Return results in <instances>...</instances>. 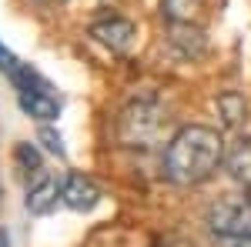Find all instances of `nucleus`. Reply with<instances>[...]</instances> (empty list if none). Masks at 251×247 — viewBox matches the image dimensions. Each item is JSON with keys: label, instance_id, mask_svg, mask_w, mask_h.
Returning <instances> with one entry per match:
<instances>
[{"label": "nucleus", "instance_id": "nucleus-13", "mask_svg": "<svg viewBox=\"0 0 251 247\" xmlns=\"http://www.w3.org/2000/svg\"><path fill=\"white\" fill-rule=\"evenodd\" d=\"M0 247H10V237H7V230H0Z\"/></svg>", "mask_w": 251, "mask_h": 247}, {"label": "nucleus", "instance_id": "nucleus-9", "mask_svg": "<svg viewBox=\"0 0 251 247\" xmlns=\"http://www.w3.org/2000/svg\"><path fill=\"white\" fill-rule=\"evenodd\" d=\"M201 7H204V0H164L161 3V10H164V17H168L171 27L174 23H191Z\"/></svg>", "mask_w": 251, "mask_h": 247}, {"label": "nucleus", "instance_id": "nucleus-6", "mask_svg": "<svg viewBox=\"0 0 251 247\" xmlns=\"http://www.w3.org/2000/svg\"><path fill=\"white\" fill-rule=\"evenodd\" d=\"M20 100V111L30 117H37V120H54L60 114V104L54 90H30V94H17Z\"/></svg>", "mask_w": 251, "mask_h": 247}, {"label": "nucleus", "instance_id": "nucleus-2", "mask_svg": "<svg viewBox=\"0 0 251 247\" xmlns=\"http://www.w3.org/2000/svg\"><path fill=\"white\" fill-rule=\"evenodd\" d=\"M208 227L218 247L251 244V201H221L208 210Z\"/></svg>", "mask_w": 251, "mask_h": 247}, {"label": "nucleus", "instance_id": "nucleus-3", "mask_svg": "<svg viewBox=\"0 0 251 247\" xmlns=\"http://www.w3.org/2000/svg\"><path fill=\"white\" fill-rule=\"evenodd\" d=\"M0 74L7 77L14 87H17V94H30V90H50V84L44 80V77L30 67V64H24V60L14 54V50H7L3 44H0Z\"/></svg>", "mask_w": 251, "mask_h": 247}, {"label": "nucleus", "instance_id": "nucleus-8", "mask_svg": "<svg viewBox=\"0 0 251 247\" xmlns=\"http://www.w3.org/2000/svg\"><path fill=\"white\" fill-rule=\"evenodd\" d=\"M228 171L238 184L251 187V137H241L234 144V151L228 154Z\"/></svg>", "mask_w": 251, "mask_h": 247}, {"label": "nucleus", "instance_id": "nucleus-14", "mask_svg": "<svg viewBox=\"0 0 251 247\" xmlns=\"http://www.w3.org/2000/svg\"><path fill=\"white\" fill-rule=\"evenodd\" d=\"M40 3H60V0H40Z\"/></svg>", "mask_w": 251, "mask_h": 247}, {"label": "nucleus", "instance_id": "nucleus-7", "mask_svg": "<svg viewBox=\"0 0 251 247\" xmlns=\"http://www.w3.org/2000/svg\"><path fill=\"white\" fill-rule=\"evenodd\" d=\"M57 197H60V184L54 177H44L27 190V210L30 214H50L57 207Z\"/></svg>", "mask_w": 251, "mask_h": 247}, {"label": "nucleus", "instance_id": "nucleus-4", "mask_svg": "<svg viewBox=\"0 0 251 247\" xmlns=\"http://www.w3.org/2000/svg\"><path fill=\"white\" fill-rule=\"evenodd\" d=\"M91 37L97 44H104L107 50H114V54H131V47H134L137 40V27L131 20H121V17H111V20H100L91 27Z\"/></svg>", "mask_w": 251, "mask_h": 247}, {"label": "nucleus", "instance_id": "nucleus-11", "mask_svg": "<svg viewBox=\"0 0 251 247\" xmlns=\"http://www.w3.org/2000/svg\"><path fill=\"white\" fill-rule=\"evenodd\" d=\"M17 160L24 164V167H40V157H37V151H34L30 144H20L17 147Z\"/></svg>", "mask_w": 251, "mask_h": 247}, {"label": "nucleus", "instance_id": "nucleus-10", "mask_svg": "<svg viewBox=\"0 0 251 247\" xmlns=\"http://www.w3.org/2000/svg\"><path fill=\"white\" fill-rule=\"evenodd\" d=\"M40 140H44L47 151H54L57 157H64V140H60V134H54L50 127H40Z\"/></svg>", "mask_w": 251, "mask_h": 247}, {"label": "nucleus", "instance_id": "nucleus-5", "mask_svg": "<svg viewBox=\"0 0 251 247\" xmlns=\"http://www.w3.org/2000/svg\"><path fill=\"white\" fill-rule=\"evenodd\" d=\"M60 201L71 210H94L97 201H100V190L91 177L84 174H71L64 184H60Z\"/></svg>", "mask_w": 251, "mask_h": 247}, {"label": "nucleus", "instance_id": "nucleus-12", "mask_svg": "<svg viewBox=\"0 0 251 247\" xmlns=\"http://www.w3.org/2000/svg\"><path fill=\"white\" fill-rule=\"evenodd\" d=\"M157 247H194L191 241H181V237H171V241H164V244H157Z\"/></svg>", "mask_w": 251, "mask_h": 247}, {"label": "nucleus", "instance_id": "nucleus-1", "mask_svg": "<svg viewBox=\"0 0 251 247\" xmlns=\"http://www.w3.org/2000/svg\"><path fill=\"white\" fill-rule=\"evenodd\" d=\"M221 160H225L221 134L214 127H204V124H191L171 137V144L164 151V177L171 184L191 187V184L208 180Z\"/></svg>", "mask_w": 251, "mask_h": 247}]
</instances>
